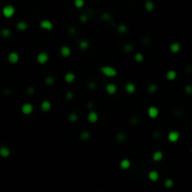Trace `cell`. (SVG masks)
Wrapping results in <instances>:
<instances>
[{
	"label": "cell",
	"mask_w": 192,
	"mask_h": 192,
	"mask_svg": "<svg viewBox=\"0 0 192 192\" xmlns=\"http://www.w3.org/2000/svg\"><path fill=\"white\" fill-rule=\"evenodd\" d=\"M99 70L107 77H115L118 73V71L112 66H102V67H99Z\"/></svg>",
	"instance_id": "obj_1"
},
{
	"label": "cell",
	"mask_w": 192,
	"mask_h": 192,
	"mask_svg": "<svg viewBox=\"0 0 192 192\" xmlns=\"http://www.w3.org/2000/svg\"><path fill=\"white\" fill-rule=\"evenodd\" d=\"M3 15L7 18H10L12 17L15 13V8L12 5H6L2 9Z\"/></svg>",
	"instance_id": "obj_2"
},
{
	"label": "cell",
	"mask_w": 192,
	"mask_h": 192,
	"mask_svg": "<svg viewBox=\"0 0 192 192\" xmlns=\"http://www.w3.org/2000/svg\"><path fill=\"white\" fill-rule=\"evenodd\" d=\"M33 110H34V107H33V105L31 104V103H24V104L22 105V107H21V111H22V113L24 114H30L33 113Z\"/></svg>",
	"instance_id": "obj_3"
},
{
	"label": "cell",
	"mask_w": 192,
	"mask_h": 192,
	"mask_svg": "<svg viewBox=\"0 0 192 192\" xmlns=\"http://www.w3.org/2000/svg\"><path fill=\"white\" fill-rule=\"evenodd\" d=\"M37 60L40 64H45L49 60V54L46 52H41L37 56Z\"/></svg>",
	"instance_id": "obj_4"
},
{
	"label": "cell",
	"mask_w": 192,
	"mask_h": 192,
	"mask_svg": "<svg viewBox=\"0 0 192 192\" xmlns=\"http://www.w3.org/2000/svg\"><path fill=\"white\" fill-rule=\"evenodd\" d=\"M39 26H40L42 29L45 30H52L53 28V24L50 20H41L39 23Z\"/></svg>",
	"instance_id": "obj_5"
},
{
	"label": "cell",
	"mask_w": 192,
	"mask_h": 192,
	"mask_svg": "<svg viewBox=\"0 0 192 192\" xmlns=\"http://www.w3.org/2000/svg\"><path fill=\"white\" fill-rule=\"evenodd\" d=\"M19 59H20V56H19V53H18L17 52H10L9 53V56H8V60H9L10 63H12V64H15V63H17L18 61H19Z\"/></svg>",
	"instance_id": "obj_6"
},
{
	"label": "cell",
	"mask_w": 192,
	"mask_h": 192,
	"mask_svg": "<svg viewBox=\"0 0 192 192\" xmlns=\"http://www.w3.org/2000/svg\"><path fill=\"white\" fill-rule=\"evenodd\" d=\"M179 137H180V133L176 130L170 131L169 134H168V139H169V141H171L172 143L177 142L178 139H179Z\"/></svg>",
	"instance_id": "obj_7"
},
{
	"label": "cell",
	"mask_w": 192,
	"mask_h": 192,
	"mask_svg": "<svg viewBox=\"0 0 192 192\" xmlns=\"http://www.w3.org/2000/svg\"><path fill=\"white\" fill-rule=\"evenodd\" d=\"M148 115L151 118H156L158 115V109L156 106H150L148 108Z\"/></svg>",
	"instance_id": "obj_8"
},
{
	"label": "cell",
	"mask_w": 192,
	"mask_h": 192,
	"mask_svg": "<svg viewBox=\"0 0 192 192\" xmlns=\"http://www.w3.org/2000/svg\"><path fill=\"white\" fill-rule=\"evenodd\" d=\"M117 91V86L114 84H108L106 85V92L110 95H114L116 93Z\"/></svg>",
	"instance_id": "obj_9"
},
{
	"label": "cell",
	"mask_w": 192,
	"mask_h": 192,
	"mask_svg": "<svg viewBox=\"0 0 192 192\" xmlns=\"http://www.w3.org/2000/svg\"><path fill=\"white\" fill-rule=\"evenodd\" d=\"M87 118H88V121L90 123H96L97 121L99 120V114H97L96 112L92 111L88 114Z\"/></svg>",
	"instance_id": "obj_10"
},
{
	"label": "cell",
	"mask_w": 192,
	"mask_h": 192,
	"mask_svg": "<svg viewBox=\"0 0 192 192\" xmlns=\"http://www.w3.org/2000/svg\"><path fill=\"white\" fill-rule=\"evenodd\" d=\"M40 108L43 112H48L50 111L51 108H52V103H51L49 100H43V101L41 102Z\"/></svg>",
	"instance_id": "obj_11"
},
{
	"label": "cell",
	"mask_w": 192,
	"mask_h": 192,
	"mask_svg": "<svg viewBox=\"0 0 192 192\" xmlns=\"http://www.w3.org/2000/svg\"><path fill=\"white\" fill-rule=\"evenodd\" d=\"M60 52H61V54L63 56L67 57V56H70V53H71V50H70V48L68 46L64 45V46L61 47V49H60Z\"/></svg>",
	"instance_id": "obj_12"
},
{
	"label": "cell",
	"mask_w": 192,
	"mask_h": 192,
	"mask_svg": "<svg viewBox=\"0 0 192 192\" xmlns=\"http://www.w3.org/2000/svg\"><path fill=\"white\" fill-rule=\"evenodd\" d=\"M10 155V150L7 146H1L0 147V156L3 157H8Z\"/></svg>",
	"instance_id": "obj_13"
},
{
	"label": "cell",
	"mask_w": 192,
	"mask_h": 192,
	"mask_svg": "<svg viewBox=\"0 0 192 192\" xmlns=\"http://www.w3.org/2000/svg\"><path fill=\"white\" fill-rule=\"evenodd\" d=\"M148 178L151 181H153V182H156V181H157L158 178H159V173H158L157 171H151V172H149L148 173Z\"/></svg>",
	"instance_id": "obj_14"
},
{
	"label": "cell",
	"mask_w": 192,
	"mask_h": 192,
	"mask_svg": "<svg viewBox=\"0 0 192 192\" xmlns=\"http://www.w3.org/2000/svg\"><path fill=\"white\" fill-rule=\"evenodd\" d=\"M27 27H28V24H27V23L24 22V21H20V22H18L17 24H16V28H17L18 30H20V31H24Z\"/></svg>",
	"instance_id": "obj_15"
},
{
	"label": "cell",
	"mask_w": 192,
	"mask_h": 192,
	"mask_svg": "<svg viewBox=\"0 0 192 192\" xmlns=\"http://www.w3.org/2000/svg\"><path fill=\"white\" fill-rule=\"evenodd\" d=\"M126 91L128 94H132L136 91V85H134L133 83H128L126 85Z\"/></svg>",
	"instance_id": "obj_16"
},
{
	"label": "cell",
	"mask_w": 192,
	"mask_h": 192,
	"mask_svg": "<svg viewBox=\"0 0 192 192\" xmlns=\"http://www.w3.org/2000/svg\"><path fill=\"white\" fill-rule=\"evenodd\" d=\"M180 49H181V45L179 42H172V43L170 45V50H171L172 52H174V53L179 52Z\"/></svg>",
	"instance_id": "obj_17"
},
{
	"label": "cell",
	"mask_w": 192,
	"mask_h": 192,
	"mask_svg": "<svg viewBox=\"0 0 192 192\" xmlns=\"http://www.w3.org/2000/svg\"><path fill=\"white\" fill-rule=\"evenodd\" d=\"M64 79L67 83H72L75 80V74L73 72H67L65 74Z\"/></svg>",
	"instance_id": "obj_18"
},
{
	"label": "cell",
	"mask_w": 192,
	"mask_h": 192,
	"mask_svg": "<svg viewBox=\"0 0 192 192\" xmlns=\"http://www.w3.org/2000/svg\"><path fill=\"white\" fill-rule=\"evenodd\" d=\"M176 76H177V74H176V72H175V70H170L167 71L166 73V77L168 80H170V81H172V80H174L175 78H176Z\"/></svg>",
	"instance_id": "obj_19"
},
{
	"label": "cell",
	"mask_w": 192,
	"mask_h": 192,
	"mask_svg": "<svg viewBox=\"0 0 192 192\" xmlns=\"http://www.w3.org/2000/svg\"><path fill=\"white\" fill-rule=\"evenodd\" d=\"M120 167H121L123 170L128 169V168L130 167V161L128 159H127V158H124V159H122L121 162H120Z\"/></svg>",
	"instance_id": "obj_20"
},
{
	"label": "cell",
	"mask_w": 192,
	"mask_h": 192,
	"mask_svg": "<svg viewBox=\"0 0 192 192\" xmlns=\"http://www.w3.org/2000/svg\"><path fill=\"white\" fill-rule=\"evenodd\" d=\"M144 8H145V9L146 10H148V11L153 10L155 8L154 2L151 1V0H147V1H145V3H144Z\"/></svg>",
	"instance_id": "obj_21"
},
{
	"label": "cell",
	"mask_w": 192,
	"mask_h": 192,
	"mask_svg": "<svg viewBox=\"0 0 192 192\" xmlns=\"http://www.w3.org/2000/svg\"><path fill=\"white\" fill-rule=\"evenodd\" d=\"M163 157V153L161 151H156L153 154V159L155 161H160Z\"/></svg>",
	"instance_id": "obj_22"
},
{
	"label": "cell",
	"mask_w": 192,
	"mask_h": 192,
	"mask_svg": "<svg viewBox=\"0 0 192 192\" xmlns=\"http://www.w3.org/2000/svg\"><path fill=\"white\" fill-rule=\"evenodd\" d=\"M89 138H90V132L87 130L83 131V132L80 134V139L83 141H87Z\"/></svg>",
	"instance_id": "obj_23"
},
{
	"label": "cell",
	"mask_w": 192,
	"mask_h": 192,
	"mask_svg": "<svg viewBox=\"0 0 192 192\" xmlns=\"http://www.w3.org/2000/svg\"><path fill=\"white\" fill-rule=\"evenodd\" d=\"M89 46V42L87 40H81L79 43V48L81 50H86Z\"/></svg>",
	"instance_id": "obj_24"
},
{
	"label": "cell",
	"mask_w": 192,
	"mask_h": 192,
	"mask_svg": "<svg viewBox=\"0 0 192 192\" xmlns=\"http://www.w3.org/2000/svg\"><path fill=\"white\" fill-rule=\"evenodd\" d=\"M44 81H45V84H46L47 85H53V83H54V79H53L52 76L49 75V76H46V77H45Z\"/></svg>",
	"instance_id": "obj_25"
},
{
	"label": "cell",
	"mask_w": 192,
	"mask_h": 192,
	"mask_svg": "<svg viewBox=\"0 0 192 192\" xmlns=\"http://www.w3.org/2000/svg\"><path fill=\"white\" fill-rule=\"evenodd\" d=\"M1 35H2V37H4V38H8V37L10 36V30H9V28H7V27L2 28V30H1Z\"/></svg>",
	"instance_id": "obj_26"
},
{
	"label": "cell",
	"mask_w": 192,
	"mask_h": 192,
	"mask_svg": "<svg viewBox=\"0 0 192 192\" xmlns=\"http://www.w3.org/2000/svg\"><path fill=\"white\" fill-rule=\"evenodd\" d=\"M117 31L119 33H126L128 31V26L126 24H119L117 26Z\"/></svg>",
	"instance_id": "obj_27"
},
{
	"label": "cell",
	"mask_w": 192,
	"mask_h": 192,
	"mask_svg": "<svg viewBox=\"0 0 192 192\" xmlns=\"http://www.w3.org/2000/svg\"><path fill=\"white\" fill-rule=\"evenodd\" d=\"M68 120L70 122H76L78 120V114L76 113H70V115H68Z\"/></svg>",
	"instance_id": "obj_28"
},
{
	"label": "cell",
	"mask_w": 192,
	"mask_h": 192,
	"mask_svg": "<svg viewBox=\"0 0 192 192\" xmlns=\"http://www.w3.org/2000/svg\"><path fill=\"white\" fill-rule=\"evenodd\" d=\"M164 185H165V186H166L167 188H171V187H172V186H173V181H172V179L168 178V179H166V180H165V183H164Z\"/></svg>",
	"instance_id": "obj_29"
},
{
	"label": "cell",
	"mask_w": 192,
	"mask_h": 192,
	"mask_svg": "<svg viewBox=\"0 0 192 192\" xmlns=\"http://www.w3.org/2000/svg\"><path fill=\"white\" fill-rule=\"evenodd\" d=\"M157 90V85L155 84H152L148 86V92L149 93H155Z\"/></svg>",
	"instance_id": "obj_30"
},
{
	"label": "cell",
	"mask_w": 192,
	"mask_h": 192,
	"mask_svg": "<svg viewBox=\"0 0 192 192\" xmlns=\"http://www.w3.org/2000/svg\"><path fill=\"white\" fill-rule=\"evenodd\" d=\"M134 57H135V60H136L137 62H143V59H144L143 53H141V52H137Z\"/></svg>",
	"instance_id": "obj_31"
},
{
	"label": "cell",
	"mask_w": 192,
	"mask_h": 192,
	"mask_svg": "<svg viewBox=\"0 0 192 192\" xmlns=\"http://www.w3.org/2000/svg\"><path fill=\"white\" fill-rule=\"evenodd\" d=\"M74 5H75L77 8H81V7L85 6V1H84V0H75Z\"/></svg>",
	"instance_id": "obj_32"
},
{
	"label": "cell",
	"mask_w": 192,
	"mask_h": 192,
	"mask_svg": "<svg viewBox=\"0 0 192 192\" xmlns=\"http://www.w3.org/2000/svg\"><path fill=\"white\" fill-rule=\"evenodd\" d=\"M125 139H126V135L124 133H122V132H120V133H118L116 135V140L118 141V142H123Z\"/></svg>",
	"instance_id": "obj_33"
},
{
	"label": "cell",
	"mask_w": 192,
	"mask_h": 192,
	"mask_svg": "<svg viewBox=\"0 0 192 192\" xmlns=\"http://www.w3.org/2000/svg\"><path fill=\"white\" fill-rule=\"evenodd\" d=\"M101 19L104 21H107V22H110L111 21V15L109 14V13H107V12H105V13L102 14Z\"/></svg>",
	"instance_id": "obj_34"
},
{
	"label": "cell",
	"mask_w": 192,
	"mask_h": 192,
	"mask_svg": "<svg viewBox=\"0 0 192 192\" xmlns=\"http://www.w3.org/2000/svg\"><path fill=\"white\" fill-rule=\"evenodd\" d=\"M124 50H125L126 52H130L132 50H133V46L131 45V44L128 43V44H126L125 47H124Z\"/></svg>",
	"instance_id": "obj_35"
},
{
	"label": "cell",
	"mask_w": 192,
	"mask_h": 192,
	"mask_svg": "<svg viewBox=\"0 0 192 192\" xmlns=\"http://www.w3.org/2000/svg\"><path fill=\"white\" fill-rule=\"evenodd\" d=\"M73 97H74V95H73V93L71 92V91H67V93H66V98H67V100H70V99H72Z\"/></svg>",
	"instance_id": "obj_36"
},
{
	"label": "cell",
	"mask_w": 192,
	"mask_h": 192,
	"mask_svg": "<svg viewBox=\"0 0 192 192\" xmlns=\"http://www.w3.org/2000/svg\"><path fill=\"white\" fill-rule=\"evenodd\" d=\"M80 21H81V23H85L86 21H87V16L85 14H83L80 16Z\"/></svg>",
	"instance_id": "obj_37"
},
{
	"label": "cell",
	"mask_w": 192,
	"mask_h": 192,
	"mask_svg": "<svg viewBox=\"0 0 192 192\" xmlns=\"http://www.w3.org/2000/svg\"><path fill=\"white\" fill-rule=\"evenodd\" d=\"M34 92H35V88L32 87V86H30V87H28V88H27V90H26V93H27V94H30V95H31V94H33Z\"/></svg>",
	"instance_id": "obj_38"
},
{
	"label": "cell",
	"mask_w": 192,
	"mask_h": 192,
	"mask_svg": "<svg viewBox=\"0 0 192 192\" xmlns=\"http://www.w3.org/2000/svg\"><path fill=\"white\" fill-rule=\"evenodd\" d=\"M185 91H186V93L190 94L192 92V87L190 86V85H187V86H186V87H185Z\"/></svg>",
	"instance_id": "obj_39"
},
{
	"label": "cell",
	"mask_w": 192,
	"mask_h": 192,
	"mask_svg": "<svg viewBox=\"0 0 192 192\" xmlns=\"http://www.w3.org/2000/svg\"><path fill=\"white\" fill-rule=\"evenodd\" d=\"M88 87L91 88V89L95 88L96 87V83H95V81H90V83L88 84Z\"/></svg>",
	"instance_id": "obj_40"
},
{
	"label": "cell",
	"mask_w": 192,
	"mask_h": 192,
	"mask_svg": "<svg viewBox=\"0 0 192 192\" xmlns=\"http://www.w3.org/2000/svg\"><path fill=\"white\" fill-rule=\"evenodd\" d=\"M75 32H76V31H75V28H74V27H70V31H68V33H70V35H73V34H74Z\"/></svg>",
	"instance_id": "obj_41"
},
{
	"label": "cell",
	"mask_w": 192,
	"mask_h": 192,
	"mask_svg": "<svg viewBox=\"0 0 192 192\" xmlns=\"http://www.w3.org/2000/svg\"><path fill=\"white\" fill-rule=\"evenodd\" d=\"M131 123H135V124H136V123H138V120H137V118H135V117H132V118H131Z\"/></svg>",
	"instance_id": "obj_42"
},
{
	"label": "cell",
	"mask_w": 192,
	"mask_h": 192,
	"mask_svg": "<svg viewBox=\"0 0 192 192\" xmlns=\"http://www.w3.org/2000/svg\"><path fill=\"white\" fill-rule=\"evenodd\" d=\"M92 107H93L92 103H91V102H90V103H88V108H92Z\"/></svg>",
	"instance_id": "obj_43"
}]
</instances>
